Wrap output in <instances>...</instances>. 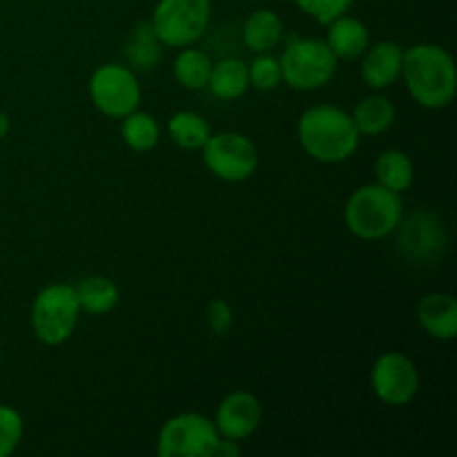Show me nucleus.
Here are the masks:
<instances>
[{
    "label": "nucleus",
    "instance_id": "nucleus-1",
    "mask_svg": "<svg viewBox=\"0 0 457 457\" xmlns=\"http://www.w3.org/2000/svg\"><path fill=\"white\" fill-rule=\"evenodd\" d=\"M411 98L427 110H445L457 94V67L446 47L418 43L404 49L402 76Z\"/></svg>",
    "mask_w": 457,
    "mask_h": 457
},
{
    "label": "nucleus",
    "instance_id": "nucleus-2",
    "mask_svg": "<svg viewBox=\"0 0 457 457\" xmlns=\"http://www.w3.org/2000/svg\"><path fill=\"white\" fill-rule=\"evenodd\" d=\"M297 138L302 150L317 163H342L360 147V132L351 112L337 105H312L299 116Z\"/></svg>",
    "mask_w": 457,
    "mask_h": 457
},
{
    "label": "nucleus",
    "instance_id": "nucleus-3",
    "mask_svg": "<svg viewBox=\"0 0 457 457\" xmlns=\"http://www.w3.org/2000/svg\"><path fill=\"white\" fill-rule=\"evenodd\" d=\"M404 217L402 195L379 186L366 183L360 186L346 201L344 223L348 232L361 241H382L391 237Z\"/></svg>",
    "mask_w": 457,
    "mask_h": 457
},
{
    "label": "nucleus",
    "instance_id": "nucleus-4",
    "mask_svg": "<svg viewBox=\"0 0 457 457\" xmlns=\"http://www.w3.org/2000/svg\"><path fill=\"white\" fill-rule=\"evenodd\" d=\"M80 306L71 284H49L31 302V330L45 346H61L79 326Z\"/></svg>",
    "mask_w": 457,
    "mask_h": 457
},
{
    "label": "nucleus",
    "instance_id": "nucleus-5",
    "mask_svg": "<svg viewBox=\"0 0 457 457\" xmlns=\"http://www.w3.org/2000/svg\"><path fill=\"white\" fill-rule=\"evenodd\" d=\"M281 83L297 92H315L326 87L337 71V58L326 40L295 38L279 56Z\"/></svg>",
    "mask_w": 457,
    "mask_h": 457
},
{
    "label": "nucleus",
    "instance_id": "nucleus-6",
    "mask_svg": "<svg viewBox=\"0 0 457 457\" xmlns=\"http://www.w3.org/2000/svg\"><path fill=\"white\" fill-rule=\"evenodd\" d=\"M212 18V0H159L152 29L163 47H187L204 38Z\"/></svg>",
    "mask_w": 457,
    "mask_h": 457
},
{
    "label": "nucleus",
    "instance_id": "nucleus-7",
    "mask_svg": "<svg viewBox=\"0 0 457 457\" xmlns=\"http://www.w3.org/2000/svg\"><path fill=\"white\" fill-rule=\"evenodd\" d=\"M214 420L201 413H179L165 420L156 437L159 457H212L219 442Z\"/></svg>",
    "mask_w": 457,
    "mask_h": 457
},
{
    "label": "nucleus",
    "instance_id": "nucleus-8",
    "mask_svg": "<svg viewBox=\"0 0 457 457\" xmlns=\"http://www.w3.org/2000/svg\"><path fill=\"white\" fill-rule=\"evenodd\" d=\"M141 83L132 67L107 62L89 76L92 105L107 119H123L141 105Z\"/></svg>",
    "mask_w": 457,
    "mask_h": 457
},
{
    "label": "nucleus",
    "instance_id": "nucleus-9",
    "mask_svg": "<svg viewBox=\"0 0 457 457\" xmlns=\"http://www.w3.org/2000/svg\"><path fill=\"white\" fill-rule=\"evenodd\" d=\"M201 154L208 172L226 183L248 181L259 168L257 145L241 132L210 134Z\"/></svg>",
    "mask_w": 457,
    "mask_h": 457
},
{
    "label": "nucleus",
    "instance_id": "nucleus-10",
    "mask_svg": "<svg viewBox=\"0 0 457 457\" xmlns=\"http://www.w3.org/2000/svg\"><path fill=\"white\" fill-rule=\"evenodd\" d=\"M370 388L382 404L402 409L420 393V370L404 353H382L370 369Z\"/></svg>",
    "mask_w": 457,
    "mask_h": 457
},
{
    "label": "nucleus",
    "instance_id": "nucleus-11",
    "mask_svg": "<svg viewBox=\"0 0 457 457\" xmlns=\"http://www.w3.org/2000/svg\"><path fill=\"white\" fill-rule=\"evenodd\" d=\"M263 420V406L254 393L235 391L221 400L214 413V427L219 436L244 442L254 436Z\"/></svg>",
    "mask_w": 457,
    "mask_h": 457
},
{
    "label": "nucleus",
    "instance_id": "nucleus-12",
    "mask_svg": "<svg viewBox=\"0 0 457 457\" xmlns=\"http://www.w3.org/2000/svg\"><path fill=\"white\" fill-rule=\"evenodd\" d=\"M395 232H400L397 237L400 250L415 262H427V259L436 257L446 241L442 221H437L431 212H415L406 219L402 217Z\"/></svg>",
    "mask_w": 457,
    "mask_h": 457
},
{
    "label": "nucleus",
    "instance_id": "nucleus-13",
    "mask_svg": "<svg viewBox=\"0 0 457 457\" xmlns=\"http://www.w3.org/2000/svg\"><path fill=\"white\" fill-rule=\"evenodd\" d=\"M402 58H404V47L395 40H379L369 45L360 58L361 80L373 89L391 87L402 76Z\"/></svg>",
    "mask_w": 457,
    "mask_h": 457
},
{
    "label": "nucleus",
    "instance_id": "nucleus-14",
    "mask_svg": "<svg viewBox=\"0 0 457 457\" xmlns=\"http://www.w3.org/2000/svg\"><path fill=\"white\" fill-rule=\"evenodd\" d=\"M418 324L424 333L440 342L457 337V299L449 293H428L418 303Z\"/></svg>",
    "mask_w": 457,
    "mask_h": 457
},
{
    "label": "nucleus",
    "instance_id": "nucleus-15",
    "mask_svg": "<svg viewBox=\"0 0 457 457\" xmlns=\"http://www.w3.org/2000/svg\"><path fill=\"white\" fill-rule=\"evenodd\" d=\"M326 45L337 61H357L370 45V31L360 18L342 13L326 25Z\"/></svg>",
    "mask_w": 457,
    "mask_h": 457
},
{
    "label": "nucleus",
    "instance_id": "nucleus-16",
    "mask_svg": "<svg viewBox=\"0 0 457 457\" xmlns=\"http://www.w3.org/2000/svg\"><path fill=\"white\" fill-rule=\"evenodd\" d=\"M351 116L360 137H379L393 128L397 112L391 98L382 94H370L357 103Z\"/></svg>",
    "mask_w": 457,
    "mask_h": 457
},
{
    "label": "nucleus",
    "instance_id": "nucleus-17",
    "mask_svg": "<svg viewBox=\"0 0 457 457\" xmlns=\"http://www.w3.org/2000/svg\"><path fill=\"white\" fill-rule=\"evenodd\" d=\"M208 89L212 96L221 101H237L250 89L248 80V62L241 58H221L219 62H212L210 71Z\"/></svg>",
    "mask_w": 457,
    "mask_h": 457
},
{
    "label": "nucleus",
    "instance_id": "nucleus-18",
    "mask_svg": "<svg viewBox=\"0 0 457 457\" xmlns=\"http://www.w3.org/2000/svg\"><path fill=\"white\" fill-rule=\"evenodd\" d=\"M284 36V21L272 9H257L244 22V43L253 54H268Z\"/></svg>",
    "mask_w": 457,
    "mask_h": 457
},
{
    "label": "nucleus",
    "instance_id": "nucleus-19",
    "mask_svg": "<svg viewBox=\"0 0 457 457\" xmlns=\"http://www.w3.org/2000/svg\"><path fill=\"white\" fill-rule=\"evenodd\" d=\"M76 288V299H79L80 312H87V315H107V312L114 311L119 306L120 290L119 286L112 279L101 275L85 277L83 281L74 286Z\"/></svg>",
    "mask_w": 457,
    "mask_h": 457
},
{
    "label": "nucleus",
    "instance_id": "nucleus-20",
    "mask_svg": "<svg viewBox=\"0 0 457 457\" xmlns=\"http://www.w3.org/2000/svg\"><path fill=\"white\" fill-rule=\"evenodd\" d=\"M375 179L379 186L404 195L415 181V165L404 150H384L375 161Z\"/></svg>",
    "mask_w": 457,
    "mask_h": 457
},
{
    "label": "nucleus",
    "instance_id": "nucleus-21",
    "mask_svg": "<svg viewBox=\"0 0 457 457\" xmlns=\"http://www.w3.org/2000/svg\"><path fill=\"white\" fill-rule=\"evenodd\" d=\"M174 79L181 85L183 89H190V92H199V89L208 87L210 71H212V58L208 56V52L199 47H181V52L174 58Z\"/></svg>",
    "mask_w": 457,
    "mask_h": 457
},
{
    "label": "nucleus",
    "instance_id": "nucleus-22",
    "mask_svg": "<svg viewBox=\"0 0 457 457\" xmlns=\"http://www.w3.org/2000/svg\"><path fill=\"white\" fill-rule=\"evenodd\" d=\"M120 138L132 152L145 154L154 150L161 141V125L147 112L134 110L120 119Z\"/></svg>",
    "mask_w": 457,
    "mask_h": 457
},
{
    "label": "nucleus",
    "instance_id": "nucleus-23",
    "mask_svg": "<svg viewBox=\"0 0 457 457\" xmlns=\"http://www.w3.org/2000/svg\"><path fill=\"white\" fill-rule=\"evenodd\" d=\"M168 134L174 145H179L181 150L201 152L212 129H210V123L204 116L196 114V112L183 110L172 114V119L168 120Z\"/></svg>",
    "mask_w": 457,
    "mask_h": 457
},
{
    "label": "nucleus",
    "instance_id": "nucleus-24",
    "mask_svg": "<svg viewBox=\"0 0 457 457\" xmlns=\"http://www.w3.org/2000/svg\"><path fill=\"white\" fill-rule=\"evenodd\" d=\"M161 54H163V45L156 38L152 22H141L134 27L132 36H129L128 45H125V58L134 70H152L159 65Z\"/></svg>",
    "mask_w": 457,
    "mask_h": 457
},
{
    "label": "nucleus",
    "instance_id": "nucleus-25",
    "mask_svg": "<svg viewBox=\"0 0 457 457\" xmlns=\"http://www.w3.org/2000/svg\"><path fill=\"white\" fill-rule=\"evenodd\" d=\"M248 80L250 87L259 89V92H270V89L279 87L281 83V65L279 58L268 54H257L253 62H248Z\"/></svg>",
    "mask_w": 457,
    "mask_h": 457
},
{
    "label": "nucleus",
    "instance_id": "nucleus-26",
    "mask_svg": "<svg viewBox=\"0 0 457 457\" xmlns=\"http://www.w3.org/2000/svg\"><path fill=\"white\" fill-rule=\"evenodd\" d=\"M25 422L21 413L7 404H0V457L12 455L21 446Z\"/></svg>",
    "mask_w": 457,
    "mask_h": 457
},
{
    "label": "nucleus",
    "instance_id": "nucleus-27",
    "mask_svg": "<svg viewBox=\"0 0 457 457\" xmlns=\"http://www.w3.org/2000/svg\"><path fill=\"white\" fill-rule=\"evenodd\" d=\"M308 18L317 21L320 25H328L330 21H335L342 13H348L353 0H293Z\"/></svg>",
    "mask_w": 457,
    "mask_h": 457
},
{
    "label": "nucleus",
    "instance_id": "nucleus-28",
    "mask_svg": "<svg viewBox=\"0 0 457 457\" xmlns=\"http://www.w3.org/2000/svg\"><path fill=\"white\" fill-rule=\"evenodd\" d=\"M205 321H208L210 333L217 335V337H226L235 324V312L226 299L214 297L210 299L208 308H205Z\"/></svg>",
    "mask_w": 457,
    "mask_h": 457
},
{
    "label": "nucleus",
    "instance_id": "nucleus-29",
    "mask_svg": "<svg viewBox=\"0 0 457 457\" xmlns=\"http://www.w3.org/2000/svg\"><path fill=\"white\" fill-rule=\"evenodd\" d=\"M239 453H241V442L230 440V437H219L212 457H237Z\"/></svg>",
    "mask_w": 457,
    "mask_h": 457
},
{
    "label": "nucleus",
    "instance_id": "nucleus-30",
    "mask_svg": "<svg viewBox=\"0 0 457 457\" xmlns=\"http://www.w3.org/2000/svg\"><path fill=\"white\" fill-rule=\"evenodd\" d=\"M9 129H12V120H9V116L4 112H0V138L7 137Z\"/></svg>",
    "mask_w": 457,
    "mask_h": 457
},
{
    "label": "nucleus",
    "instance_id": "nucleus-31",
    "mask_svg": "<svg viewBox=\"0 0 457 457\" xmlns=\"http://www.w3.org/2000/svg\"><path fill=\"white\" fill-rule=\"evenodd\" d=\"M0 366H3V351H0Z\"/></svg>",
    "mask_w": 457,
    "mask_h": 457
}]
</instances>
